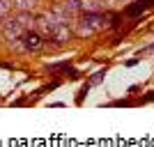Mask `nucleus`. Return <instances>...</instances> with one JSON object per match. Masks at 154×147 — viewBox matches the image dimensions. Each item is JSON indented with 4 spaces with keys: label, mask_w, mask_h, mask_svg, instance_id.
Returning a JSON list of instances; mask_svg holds the SVG:
<instances>
[{
    "label": "nucleus",
    "mask_w": 154,
    "mask_h": 147,
    "mask_svg": "<svg viewBox=\"0 0 154 147\" xmlns=\"http://www.w3.org/2000/svg\"><path fill=\"white\" fill-rule=\"evenodd\" d=\"M9 12H12V5H9V0H0V19L9 16Z\"/></svg>",
    "instance_id": "nucleus-4"
},
{
    "label": "nucleus",
    "mask_w": 154,
    "mask_h": 147,
    "mask_svg": "<svg viewBox=\"0 0 154 147\" xmlns=\"http://www.w3.org/2000/svg\"><path fill=\"white\" fill-rule=\"evenodd\" d=\"M101 78H103V71H97L94 76L88 81V87H90V85H99V83H101Z\"/></svg>",
    "instance_id": "nucleus-5"
},
{
    "label": "nucleus",
    "mask_w": 154,
    "mask_h": 147,
    "mask_svg": "<svg viewBox=\"0 0 154 147\" xmlns=\"http://www.w3.org/2000/svg\"><path fill=\"white\" fill-rule=\"evenodd\" d=\"M152 53H154V44L147 46V48H143V51L138 53V58H147V55H152Z\"/></svg>",
    "instance_id": "nucleus-6"
},
{
    "label": "nucleus",
    "mask_w": 154,
    "mask_h": 147,
    "mask_svg": "<svg viewBox=\"0 0 154 147\" xmlns=\"http://www.w3.org/2000/svg\"><path fill=\"white\" fill-rule=\"evenodd\" d=\"M9 5H12L14 12H30L35 14L39 7V0H9Z\"/></svg>",
    "instance_id": "nucleus-3"
},
{
    "label": "nucleus",
    "mask_w": 154,
    "mask_h": 147,
    "mask_svg": "<svg viewBox=\"0 0 154 147\" xmlns=\"http://www.w3.org/2000/svg\"><path fill=\"white\" fill-rule=\"evenodd\" d=\"M21 39H23V44H26L28 53H30V51H42V48H44V44H46V37H44V35H39L35 28H28V30H23Z\"/></svg>",
    "instance_id": "nucleus-2"
},
{
    "label": "nucleus",
    "mask_w": 154,
    "mask_h": 147,
    "mask_svg": "<svg viewBox=\"0 0 154 147\" xmlns=\"http://www.w3.org/2000/svg\"><path fill=\"white\" fill-rule=\"evenodd\" d=\"M117 2H124V0H117Z\"/></svg>",
    "instance_id": "nucleus-7"
},
{
    "label": "nucleus",
    "mask_w": 154,
    "mask_h": 147,
    "mask_svg": "<svg viewBox=\"0 0 154 147\" xmlns=\"http://www.w3.org/2000/svg\"><path fill=\"white\" fill-rule=\"evenodd\" d=\"M74 37H76V35H74V30H71L69 26H58L48 37H46L44 48L46 46H51V48H62V46H67Z\"/></svg>",
    "instance_id": "nucleus-1"
}]
</instances>
